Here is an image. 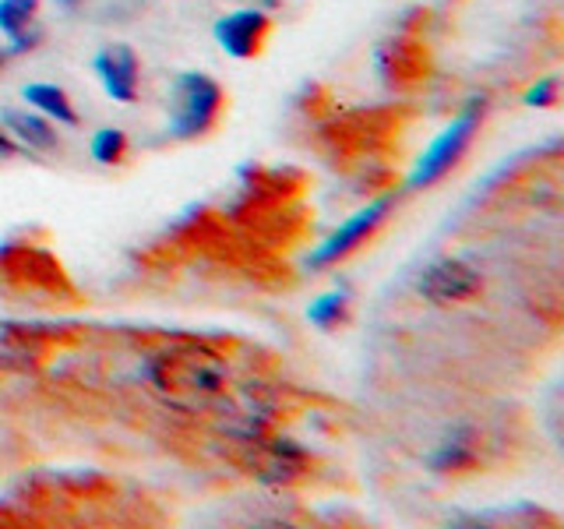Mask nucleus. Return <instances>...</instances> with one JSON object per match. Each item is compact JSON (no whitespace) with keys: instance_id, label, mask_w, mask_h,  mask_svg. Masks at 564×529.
<instances>
[{"instance_id":"1","label":"nucleus","mask_w":564,"mask_h":529,"mask_svg":"<svg viewBox=\"0 0 564 529\" xmlns=\"http://www.w3.org/2000/svg\"><path fill=\"white\" fill-rule=\"evenodd\" d=\"M226 110V93L216 78L202 71H187L173 82L170 96V134L176 141H194L216 131V123Z\"/></svg>"},{"instance_id":"2","label":"nucleus","mask_w":564,"mask_h":529,"mask_svg":"<svg viewBox=\"0 0 564 529\" xmlns=\"http://www.w3.org/2000/svg\"><path fill=\"white\" fill-rule=\"evenodd\" d=\"M484 117H487V96L469 99L466 110L458 114L448 123V128L431 141V149L416 159V166L410 173V181H405V187H410V191H423V187H431L437 181H445V176L458 163H463V155L469 152V145L476 141V131H480Z\"/></svg>"},{"instance_id":"3","label":"nucleus","mask_w":564,"mask_h":529,"mask_svg":"<svg viewBox=\"0 0 564 529\" xmlns=\"http://www.w3.org/2000/svg\"><path fill=\"white\" fill-rule=\"evenodd\" d=\"M226 381H229L226 360L205 346L173 349L155 364V385L173 396H191V399L219 396Z\"/></svg>"},{"instance_id":"4","label":"nucleus","mask_w":564,"mask_h":529,"mask_svg":"<svg viewBox=\"0 0 564 529\" xmlns=\"http://www.w3.org/2000/svg\"><path fill=\"white\" fill-rule=\"evenodd\" d=\"M375 67H378V75L388 88L402 93V88H413L420 82H427L434 64H431V50L420 35L399 32V35H392V40L378 43Z\"/></svg>"},{"instance_id":"5","label":"nucleus","mask_w":564,"mask_h":529,"mask_svg":"<svg viewBox=\"0 0 564 529\" xmlns=\"http://www.w3.org/2000/svg\"><path fill=\"white\" fill-rule=\"evenodd\" d=\"M392 205H395V198H392V194H384V198H378V202H370L367 208H360L357 216H349L325 244L314 247L311 269H328V264H339L343 258H349L352 251H357V247H364L381 229V223L388 219Z\"/></svg>"},{"instance_id":"6","label":"nucleus","mask_w":564,"mask_h":529,"mask_svg":"<svg viewBox=\"0 0 564 529\" xmlns=\"http://www.w3.org/2000/svg\"><path fill=\"white\" fill-rule=\"evenodd\" d=\"M416 290L423 293V300H431V304H441V307L466 304V300H473L484 290V276L463 258H441L423 269Z\"/></svg>"},{"instance_id":"7","label":"nucleus","mask_w":564,"mask_h":529,"mask_svg":"<svg viewBox=\"0 0 564 529\" xmlns=\"http://www.w3.org/2000/svg\"><path fill=\"white\" fill-rule=\"evenodd\" d=\"M212 35H216V43L229 53V57L254 61V57H261V50H264V43H269V35H272V14L264 8L229 11L216 22Z\"/></svg>"},{"instance_id":"8","label":"nucleus","mask_w":564,"mask_h":529,"mask_svg":"<svg viewBox=\"0 0 564 529\" xmlns=\"http://www.w3.org/2000/svg\"><path fill=\"white\" fill-rule=\"evenodd\" d=\"M96 75L106 88V96L117 99V102H134L138 99V85H141V64H138V53L123 43L113 46H102L96 53Z\"/></svg>"},{"instance_id":"9","label":"nucleus","mask_w":564,"mask_h":529,"mask_svg":"<svg viewBox=\"0 0 564 529\" xmlns=\"http://www.w3.org/2000/svg\"><path fill=\"white\" fill-rule=\"evenodd\" d=\"M0 123H4V131L29 152H57L61 149L57 123L35 110H4L0 114Z\"/></svg>"},{"instance_id":"10","label":"nucleus","mask_w":564,"mask_h":529,"mask_svg":"<svg viewBox=\"0 0 564 529\" xmlns=\"http://www.w3.org/2000/svg\"><path fill=\"white\" fill-rule=\"evenodd\" d=\"M476 463H480V434L466 428V423L455 428L431 455L434 473H469V469H476Z\"/></svg>"},{"instance_id":"11","label":"nucleus","mask_w":564,"mask_h":529,"mask_svg":"<svg viewBox=\"0 0 564 529\" xmlns=\"http://www.w3.org/2000/svg\"><path fill=\"white\" fill-rule=\"evenodd\" d=\"M22 99L32 106L35 114H43L46 120L61 123V128H78V110L75 102H70V96L64 93L61 85H50V82H29L22 88Z\"/></svg>"},{"instance_id":"12","label":"nucleus","mask_w":564,"mask_h":529,"mask_svg":"<svg viewBox=\"0 0 564 529\" xmlns=\"http://www.w3.org/2000/svg\"><path fill=\"white\" fill-rule=\"evenodd\" d=\"M128 149H131V141L120 128H99L93 141H88V152H93L99 166H120L123 159H128Z\"/></svg>"},{"instance_id":"13","label":"nucleus","mask_w":564,"mask_h":529,"mask_svg":"<svg viewBox=\"0 0 564 529\" xmlns=\"http://www.w3.org/2000/svg\"><path fill=\"white\" fill-rule=\"evenodd\" d=\"M307 317L317 328H339L349 322V296L346 293H325L307 307Z\"/></svg>"},{"instance_id":"14","label":"nucleus","mask_w":564,"mask_h":529,"mask_svg":"<svg viewBox=\"0 0 564 529\" xmlns=\"http://www.w3.org/2000/svg\"><path fill=\"white\" fill-rule=\"evenodd\" d=\"M40 4L43 0H0V32L11 40V35L29 29L40 14Z\"/></svg>"},{"instance_id":"15","label":"nucleus","mask_w":564,"mask_h":529,"mask_svg":"<svg viewBox=\"0 0 564 529\" xmlns=\"http://www.w3.org/2000/svg\"><path fill=\"white\" fill-rule=\"evenodd\" d=\"M525 102H529V106H540V110H546V106H557V102H561V78H557V75L540 78V82L525 93Z\"/></svg>"},{"instance_id":"16","label":"nucleus","mask_w":564,"mask_h":529,"mask_svg":"<svg viewBox=\"0 0 564 529\" xmlns=\"http://www.w3.org/2000/svg\"><path fill=\"white\" fill-rule=\"evenodd\" d=\"M8 43H11V46H8V53H29V50H35V46L43 43V32L35 29V22H32L29 29H22L18 35H11Z\"/></svg>"},{"instance_id":"17","label":"nucleus","mask_w":564,"mask_h":529,"mask_svg":"<svg viewBox=\"0 0 564 529\" xmlns=\"http://www.w3.org/2000/svg\"><path fill=\"white\" fill-rule=\"evenodd\" d=\"M25 149L22 145H18V141L4 131V128H0V159H14V155H22Z\"/></svg>"},{"instance_id":"18","label":"nucleus","mask_w":564,"mask_h":529,"mask_svg":"<svg viewBox=\"0 0 564 529\" xmlns=\"http://www.w3.org/2000/svg\"><path fill=\"white\" fill-rule=\"evenodd\" d=\"M8 57H11V53H8V50H0V67H4V64H8Z\"/></svg>"},{"instance_id":"19","label":"nucleus","mask_w":564,"mask_h":529,"mask_svg":"<svg viewBox=\"0 0 564 529\" xmlns=\"http://www.w3.org/2000/svg\"><path fill=\"white\" fill-rule=\"evenodd\" d=\"M61 4H64V8H75V4H78V0H61Z\"/></svg>"}]
</instances>
